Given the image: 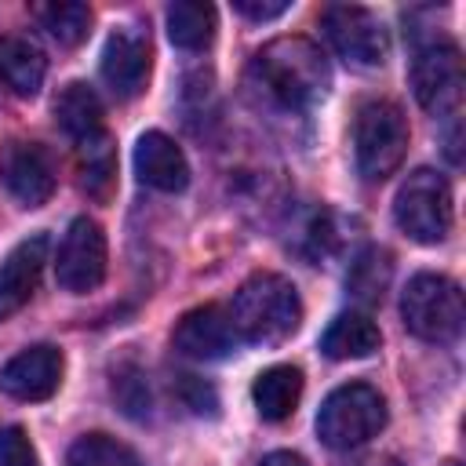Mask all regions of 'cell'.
Returning <instances> with one entry per match:
<instances>
[{
    "label": "cell",
    "mask_w": 466,
    "mask_h": 466,
    "mask_svg": "<svg viewBox=\"0 0 466 466\" xmlns=\"http://www.w3.org/2000/svg\"><path fill=\"white\" fill-rule=\"evenodd\" d=\"M251 80L266 102L280 109H306L328 91V58L306 36H277L251 58Z\"/></svg>",
    "instance_id": "obj_1"
},
{
    "label": "cell",
    "mask_w": 466,
    "mask_h": 466,
    "mask_svg": "<svg viewBox=\"0 0 466 466\" xmlns=\"http://www.w3.org/2000/svg\"><path fill=\"white\" fill-rule=\"evenodd\" d=\"M226 313L233 320L237 339L240 342H255V346H280L302 324L299 291L280 273H251L237 288V295H233Z\"/></svg>",
    "instance_id": "obj_2"
},
{
    "label": "cell",
    "mask_w": 466,
    "mask_h": 466,
    "mask_svg": "<svg viewBox=\"0 0 466 466\" xmlns=\"http://www.w3.org/2000/svg\"><path fill=\"white\" fill-rule=\"evenodd\" d=\"M386 426V400L368 382H346L331 390L317 411V433L328 448L350 451L379 437Z\"/></svg>",
    "instance_id": "obj_3"
},
{
    "label": "cell",
    "mask_w": 466,
    "mask_h": 466,
    "mask_svg": "<svg viewBox=\"0 0 466 466\" xmlns=\"http://www.w3.org/2000/svg\"><path fill=\"white\" fill-rule=\"evenodd\" d=\"M408 153V120L397 102L371 98L357 109L353 120V157L357 171L368 182L390 178Z\"/></svg>",
    "instance_id": "obj_4"
},
{
    "label": "cell",
    "mask_w": 466,
    "mask_h": 466,
    "mask_svg": "<svg viewBox=\"0 0 466 466\" xmlns=\"http://www.w3.org/2000/svg\"><path fill=\"white\" fill-rule=\"evenodd\" d=\"M404 328L422 342H455L462 331V291L441 273H415L400 295Z\"/></svg>",
    "instance_id": "obj_5"
},
{
    "label": "cell",
    "mask_w": 466,
    "mask_h": 466,
    "mask_svg": "<svg viewBox=\"0 0 466 466\" xmlns=\"http://www.w3.org/2000/svg\"><path fill=\"white\" fill-rule=\"evenodd\" d=\"M397 226L419 244H441L451 229V189L444 175L430 167H415L393 197Z\"/></svg>",
    "instance_id": "obj_6"
},
{
    "label": "cell",
    "mask_w": 466,
    "mask_h": 466,
    "mask_svg": "<svg viewBox=\"0 0 466 466\" xmlns=\"http://www.w3.org/2000/svg\"><path fill=\"white\" fill-rule=\"evenodd\" d=\"M106 262H109V251H106L102 226L95 218H87V215L73 218L69 229L62 233V240H58V251H55V280H58V288H66L73 295L95 291L106 280Z\"/></svg>",
    "instance_id": "obj_7"
},
{
    "label": "cell",
    "mask_w": 466,
    "mask_h": 466,
    "mask_svg": "<svg viewBox=\"0 0 466 466\" xmlns=\"http://www.w3.org/2000/svg\"><path fill=\"white\" fill-rule=\"evenodd\" d=\"M462 55L455 44H426L415 51L411 58V91L415 102L433 113V116H448L459 109L462 102Z\"/></svg>",
    "instance_id": "obj_8"
},
{
    "label": "cell",
    "mask_w": 466,
    "mask_h": 466,
    "mask_svg": "<svg viewBox=\"0 0 466 466\" xmlns=\"http://www.w3.org/2000/svg\"><path fill=\"white\" fill-rule=\"evenodd\" d=\"M320 29H324L328 44L335 47V55L346 58L350 66H364V69L368 66H382L386 51H390L382 22L368 7H357V4H331V7H324Z\"/></svg>",
    "instance_id": "obj_9"
},
{
    "label": "cell",
    "mask_w": 466,
    "mask_h": 466,
    "mask_svg": "<svg viewBox=\"0 0 466 466\" xmlns=\"http://www.w3.org/2000/svg\"><path fill=\"white\" fill-rule=\"evenodd\" d=\"M0 182L7 186V193L18 204L40 208L55 193V164H51V153L40 142H25V138L4 142L0 146Z\"/></svg>",
    "instance_id": "obj_10"
},
{
    "label": "cell",
    "mask_w": 466,
    "mask_h": 466,
    "mask_svg": "<svg viewBox=\"0 0 466 466\" xmlns=\"http://www.w3.org/2000/svg\"><path fill=\"white\" fill-rule=\"evenodd\" d=\"M102 80L116 98H135L149 80V36L138 25H120L102 47Z\"/></svg>",
    "instance_id": "obj_11"
},
{
    "label": "cell",
    "mask_w": 466,
    "mask_h": 466,
    "mask_svg": "<svg viewBox=\"0 0 466 466\" xmlns=\"http://www.w3.org/2000/svg\"><path fill=\"white\" fill-rule=\"evenodd\" d=\"M171 342L182 357L189 360H222L237 350V331H233V320L222 306H197L189 313H182V320L175 324L171 331Z\"/></svg>",
    "instance_id": "obj_12"
},
{
    "label": "cell",
    "mask_w": 466,
    "mask_h": 466,
    "mask_svg": "<svg viewBox=\"0 0 466 466\" xmlns=\"http://www.w3.org/2000/svg\"><path fill=\"white\" fill-rule=\"evenodd\" d=\"M62 368L66 360L58 346H29L0 368V390L15 400H47L62 382Z\"/></svg>",
    "instance_id": "obj_13"
},
{
    "label": "cell",
    "mask_w": 466,
    "mask_h": 466,
    "mask_svg": "<svg viewBox=\"0 0 466 466\" xmlns=\"http://www.w3.org/2000/svg\"><path fill=\"white\" fill-rule=\"evenodd\" d=\"M47 262V237L33 233L22 244H15L4 262H0V320H7L11 313H18L29 295L36 291L40 269Z\"/></svg>",
    "instance_id": "obj_14"
},
{
    "label": "cell",
    "mask_w": 466,
    "mask_h": 466,
    "mask_svg": "<svg viewBox=\"0 0 466 466\" xmlns=\"http://www.w3.org/2000/svg\"><path fill=\"white\" fill-rule=\"evenodd\" d=\"M135 171L149 189H160V193H178L189 182L186 153L164 131H146L135 142Z\"/></svg>",
    "instance_id": "obj_15"
},
{
    "label": "cell",
    "mask_w": 466,
    "mask_h": 466,
    "mask_svg": "<svg viewBox=\"0 0 466 466\" xmlns=\"http://www.w3.org/2000/svg\"><path fill=\"white\" fill-rule=\"evenodd\" d=\"M379 346H382V331L364 309L339 313L320 335V350L331 360H360V357H371Z\"/></svg>",
    "instance_id": "obj_16"
},
{
    "label": "cell",
    "mask_w": 466,
    "mask_h": 466,
    "mask_svg": "<svg viewBox=\"0 0 466 466\" xmlns=\"http://www.w3.org/2000/svg\"><path fill=\"white\" fill-rule=\"evenodd\" d=\"M299 397H302V371L295 364H273L266 368L255 386H251V400H255V411L266 419V422H284L291 419V411L299 408Z\"/></svg>",
    "instance_id": "obj_17"
},
{
    "label": "cell",
    "mask_w": 466,
    "mask_h": 466,
    "mask_svg": "<svg viewBox=\"0 0 466 466\" xmlns=\"http://www.w3.org/2000/svg\"><path fill=\"white\" fill-rule=\"evenodd\" d=\"M0 76L15 95L33 98L47 76V58L29 36H4L0 40Z\"/></svg>",
    "instance_id": "obj_18"
},
{
    "label": "cell",
    "mask_w": 466,
    "mask_h": 466,
    "mask_svg": "<svg viewBox=\"0 0 466 466\" xmlns=\"http://www.w3.org/2000/svg\"><path fill=\"white\" fill-rule=\"evenodd\" d=\"M76 171H80V186L87 197L106 200L116 186V146L113 135L102 127L87 138L76 142Z\"/></svg>",
    "instance_id": "obj_19"
},
{
    "label": "cell",
    "mask_w": 466,
    "mask_h": 466,
    "mask_svg": "<svg viewBox=\"0 0 466 466\" xmlns=\"http://www.w3.org/2000/svg\"><path fill=\"white\" fill-rule=\"evenodd\" d=\"M55 124L73 138H87L95 131H102V102L95 95V87H87L84 80H73L58 91L55 98Z\"/></svg>",
    "instance_id": "obj_20"
},
{
    "label": "cell",
    "mask_w": 466,
    "mask_h": 466,
    "mask_svg": "<svg viewBox=\"0 0 466 466\" xmlns=\"http://www.w3.org/2000/svg\"><path fill=\"white\" fill-rule=\"evenodd\" d=\"M167 36L182 51H204L215 40V7L197 0H175L167 7Z\"/></svg>",
    "instance_id": "obj_21"
},
{
    "label": "cell",
    "mask_w": 466,
    "mask_h": 466,
    "mask_svg": "<svg viewBox=\"0 0 466 466\" xmlns=\"http://www.w3.org/2000/svg\"><path fill=\"white\" fill-rule=\"evenodd\" d=\"M36 22L66 47L80 44L87 33H91V7L87 4H76V0H62V4H36L33 7Z\"/></svg>",
    "instance_id": "obj_22"
},
{
    "label": "cell",
    "mask_w": 466,
    "mask_h": 466,
    "mask_svg": "<svg viewBox=\"0 0 466 466\" xmlns=\"http://www.w3.org/2000/svg\"><path fill=\"white\" fill-rule=\"evenodd\" d=\"M66 466H142V462L124 441L109 433H84L73 441Z\"/></svg>",
    "instance_id": "obj_23"
},
{
    "label": "cell",
    "mask_w": 466,
    "mask_h": 466,
    "mask_svg": "<svg viewBox=\"0 0 466 466\" xmlns=\"http://www.w3.org/2000/svg\"><path fill=\"white\" fill-rule=\"evenodd\" d=\"M386 280H390V255H386V251L371 248V251H364V255L353 262V273H350V288H353L360 299H368V302L382 299V288H386Z\"/></svg>",
    "instance_id": "obj_24"
},
{
    "label": "cell",
    "mask_w": 466,
    "mask_h": 466,
    "mask_svg": "<svg viewBox=\"0 0 466 466\" xmlns=\"http://www.w3.org/2000/svg\"><path fill=\"white\" fill-rule=\"evenodd\" d=\"M0 466H40L36 448L25 437L22 426H4L0 430Z\"/></svg>",
    "instance_id": "obj_25"
},
{
    "label": "cell",
    "mask_w": 466,
    "mask_h": 466,
    "mask_svg": "<svg viewBox=\"0 0 466 466\" xmlns=\"http://www.w3.org/2000/svg\"><path fill=\"white\" fill-rule=\"evenodd\" d=\"M233 7L244 15V18H255V22H269V18H280L291 4L288 0H233Z\"/></svg>",
    "instance_id": "obj_26"
},
{
    "label": "cell",
    "mask_w": 466,
    "mask_h": 466,
    "mask_svg": "<svg viewBox=\"0 0 466 466\" xmlns=\"http://www.w3.org/2000/svg\"><path fill=\"white\" fill-rule=\"evenodd\" d=\"M258 466H309L302 455H295V451H269Z\"/></svg>",
    "instance_id": "obj_27"
}]
</instances>
